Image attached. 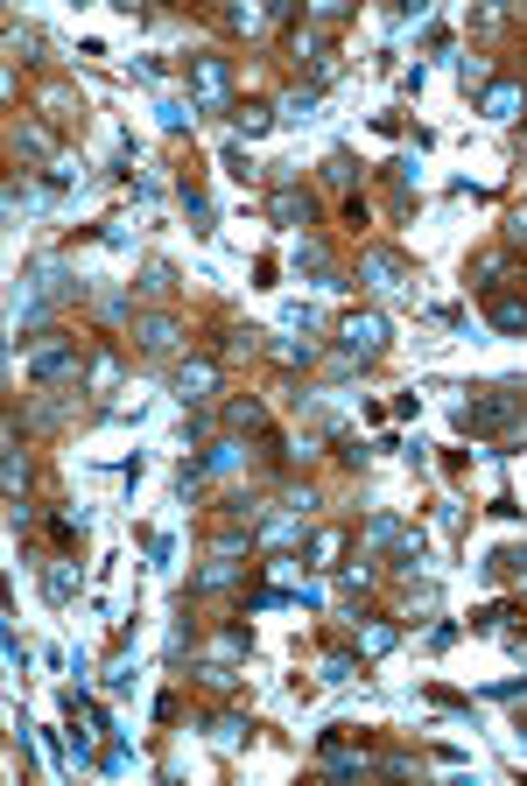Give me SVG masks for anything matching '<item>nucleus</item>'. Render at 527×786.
<instances>
[{"mask_svg": "<svg viewBox=\"0 0 527 786\" xmlns=\"http://www.w3.org/2000/svg\"><path fill=\"white\" fill-rule=\"evenodd\" d=\"M190 92H197V106L232 113V71H225V57H190Z\"/></svg>", "mask_w": 527, "mask_h": 786, "instance_id": "obj_4", "label": "nucleus"}, {"mask_svg": "<svg viewBox=\"0 0 527 786\" xmlns=\"http://www.w3.org/2000/svg\"><path fill=\"white\" fill-rule=\"evenodd\" d=\"M520 415H527V379H506V386H492V393L457 408V429L464 436H506Z\"/></svg>", "mask_w": 527, "mask_h": 786, "instance_id": "obj_1", "label": "nucleus"}, {"mask_svg": "<svg viewBox=\"0 0 527 786\" xmlns=\"http://www.w3.org/2000/svg\"><path fill=\"white\" fill-rule=\"evenodd\" d=\"M359 281H366V288H408V260H401L394 246H366V253H359Z\"/></svg>", "mask_w": 527, "mask_h": 786, "instance_id": "obj_6", "label": "nucleus"}, {"mask_svg": "<svg viewBox=\"0 0 527 786\" xmlns=\"http://www.w3.org/2000/svg\"><path fill=\"white\" fill-rule=\"evenodd\" d=\"M268 127H275V113H268V106H253V99H239V106H232V134H246V141H253V134H268Z\"/></svg>", "mask_w": 527, "mask_h": 786, "instance_id": "obj_17", "label": "nucleus"}, {"mask_svg": "<svg viewBox=\"0 0 527 786\" xmlns=\"http://www.w3.org/2000/svg\"><path fill=\"white\" fill-rule=\"evenodd\" d=\"M176 337H183V323H176L169 309H141V316H134V344H141L148 358H162V351H176Z\"/></svg>", "mask_w": 527, "mask_h": 786, "instance_id": "obj_7", "label": "nucleus"}, {"mask_svg": "<svg viewBox=\"0 0 527 786\" xmlns=\"http://www.w3.org/2000/svg\"><path fill=\"white\" fill-rule=\"evenodd\" d=\"M457 78H464V92H471V85H485L492 71H485V57H457Z\"/></svg>", "mask_w": 527, "mask_h": 786, "instance_id": "obj_28", "label": "nucleus"}, {"mask_svg": "<svg viewBox=\"0 0 527 786\" xmlns=\"http://www.w3.org/2000/svg\"><path fill=\"white\" fill-rule=\"evenodd\" d=\"M499 274H506V253H478V260H471V288H485V295H492V288H499Z\"/></svg>", "mask_w": 527, "mask_h": 786, "instance_id": "obj_22", "label": "nucleus"}, {"mask_svg": "<svg viewBox=\"0 0 527 786\" xmlns=\"http://www.w3.org/2000/svg\"><path fill=\"white\" fill-rule=\"evenodd\" d=\"M310 113H317V92H310V85H303V92H289V99H282V120H310Z\"/></svg>", "mask_w": 527, "mask_h": 786, "instance_id": "obj_26", "label": "nucleus"}, {"mask_svg": "<svg viewBox=\"0 0 527 786\" xmlns=\"http://www.w3.org/2000/svg\"><path fill=\"white\" fill-rule=\"evenodd\" d=\"M43 590H50V597H57V604H71V597H78V569H71V562H64V555H57V562H50V569H43Z\"/></svg>", "mask_w": 527, "mask_h": 786, "instance_id": "obj_18", "label": "nucleus"}, {"mask_svg": "<svg viewBox=\"0 0 527 786\" xmlns=\"http://www.w3.org/2000/svg\"><path fill=\"white\" fill-rule=\"evenodd\" d=\"M338 344H345V358H380L387 351V316L380 309H352V316H338Z\"/></svg>", "mask_w": 527, "mask_h": 786, "instance_id": "obj_3", "label": "nucleus"}, {"mask_svg": "<svg viewBox=\"0 0 527 786\" xmlns=\"http://www.w3.org/2000/svg\"><path fill=\"white\" fill-rule=\"evenodd\" d=\"M520 106H527V85H520V78H499V85H485V113H492V120H513Z\"/></svg>", "mask_w": 527, "mask_h": 786, "instance_id": "obj_12", "label": "nucleus"}, {"mask_svg": "<svg viewBox=\"0 0 527 786\" xmlns=\"http://www.w3.org/2000/svg\"><path fill=\"white\" fill-rule=\"evenodd\" d=\"M352 639H359V653H366V660H380V653H394V625H380V618H366V625H352Z\"/></svg>", "mask_w": 527, "mask_h": 786, "instance_id": "obj_15", "label": "nucleus"}, {"mask_svg": "<svg viewBox=\"0 0 527 786\" xmlns=\"http://www.w3.org/2000/svg\"><path fill=\"white\" fill-rule=\"evenodd\" d=\"M520 751H527V723H520Z\"/></svg>", "mask_w": 527, "mask_h": 786, "instance_id": "obj_37", "label": "nucleus"}, {"mask_svg": "<svg viewBox=\"0 0 527 786\" xmlns=\"http://www.w3.org/2000/svg\"><path fill=\"white\" fill-rule=\"evenodd\" d=\"M296 267H310V274H331V253H324L317 239H303V246H296Z\"/></svg>", "mask_w": 527, "mask_h": 786, "instance_id": "obj_27", "label": "nucleus"}, {"mask_svg": "<svg viewBox=\"0 0 527 786\" xmlns=\"http://www.w3.org/2000/svg\"><path fill=\"white\" fill-rule=\"evenodd\" d=\"M71 120H85V106H78L71 92L50 85V92H43V127H71Z\"/></svg>", "mask_w": 527, "mask_h": 786, "instance_id": "obj_14", "label": "nucleus"}, {"mask_svg": "<svg viewBox=\"0 0 527 786\" xmlns=\"http://www.w3.org/2000/svg\"><path fill=\"white\" fill-rule=\"evenodd\" d=\"M225 29H232V36H268L275 15H268V8H225Z\"/></svg>", "mask_w": 527, "mask_h": 786, "instance_id": "obj_16", "label": "nucleus"}, {"mask_svg": "<svg viewBox=\"0 0 527 786\" xmlns=\"http://www.w3.org/2000/svg\"><path fill=\"white\" fill-rule=\"evenodd\" d=\"M345 527H317L310 534V548H303V569H338V555H345Z\"/></svg>", "mask_w": 527, "mask_h": 786, "instance_id": "obj_10", "label": "nucleus"}, {"mask_svg": "<svg viewBox=\"0 0 527 786\" xmlns=\"http://www.w3.org/2000/svg\"><path fill=\"white\" fill-rule=\"evenodd\" d=\"M15 148H22L29 162H43V155H50V127H36V120H22V127H15Z\"/></svg>", "mask_w": 527, "mask_h": 786, "instance_id": "obj_21", "label": "nucleus"}, {"mask_svg": "<svg viewBox=\"0 0 527 786\" xmlns=\"http://www.w3.org/2000/svg\"><path fill=\"white\" fill-rule=\"evenodd\" d=\"M85 386H92V393H113V386H120V358H113V351H99V358L85 365Z\"/></svg>", "mask_w": 527, "mask_h": 786, "instance_id": "obj_20", "label": "nucleus"}, {"mask_svg": "<svg viewBox=\"0 0 527 786\" xmlns=\"http://www.w3.org/2000/svg\"><path fill=\"white\" fill-rule=\"evenodd\" d=\"M218 358L211 351H197V358H183L176 365V393H183V408H204V401H218Z\"/></svg>", "mask_w": 527, "mask_h": 786, "instance_id": "obj_5", "label": "nucleus"}, {"mask_svg": "<svg viewBox=\"0 0 527 786\" xmlns=\"http://www.w3.org/2000/svg\"><path fill=\"white\" fill-rule=\"evenodd\" d=\"M155 113H162V127H169V134H183V127H190V120H197V113H183V106H176V99H162V106H155Z\"/></svg>", "mask_w": 527, "mask_h": 786, "instance_id": "obj_29", "label": "nucleus"}, {"mask_svg": "<svg viewBox=\"0 0 527 786\" xmlns=\"http://www.w3.org/2000/svg\"><path fill=\"white\" fill-rule=\"evenodd\" d=\"M485 316H492V330L520 337V330H527V295H520V288H492V295H485Z\"/></svg>", "mask_w": 527, "mask_h": 786, "instance_id": "obj_9", "label": "nucleus"}, {"mask_svg": "<svg viewBox=\"0 0 527 786\" xmlns=\"http://www.w3.org/2000/svg\"><path fill=\"white\" fill-rule=\"evenodd\" d=\"M225 169H232V176H239V183H253V176H260V169H253V162H246V148H225Z\"/></svg>", "mask_w": 527, "mask_h": 786, "instance_id": "obj_33", "label": "nucleus"}, {"mask_svg": "<svg viewBox=\"0 0 527 786\" xmlns=\"http://www.w3.org/2000/svg\"><path fill=\"white\" fill-rule=\"evenodd\" d=\"M401 534H408V527H401L394 513H373V520H366V555H380V548L394 555V548H401Z\"/></svg>", "mask_w": 527, "mask_h": 786, "instance_id": "obj_13", "label": "nucleus"}, {"mask_svg": "<svg viewBox=\"0 0 527 786\" xmlns=\"http://www.w3.org/2000/svg\"><path fill=\"white\" fill-rule=\"evenodd\" d=\"M506 246H527V204L506 211Z\"/></svg>", "mask_w": 527, "mask_h": 786, "instance_id": "obj_31", "label": "nucleus"}, {"mask_svg": "<svg viewBox=\"0 0 527 786\" xmlns=\"http://www.w3.org/2000/svg\"><path fill=\"white\" fill-rule=\"evenodd\" d=\"M183 204H190V218H197V232H211V204H204V190H183Z\"/></svg>", "mask_w": 527, "mask_h": 786, "instance_id": "obj_34", "label": "nucleus"}, {"mask_svg": "<svg viewBox=\"0 0 527 786\" xmlns=\"http://www.w3.org/2000/svg\"><path fill=\"white\" fill-rule=\"evenodd\" d=\"M85 372V358H78V337H64V330H43L36 344H29V379L36 386H64V379H78Z\"/></svg>", "mask_w": 527, "mask_h": 786, "instance_id": "obj_2", "label": "nucleus"}, {"mask_svg": "<svg viewBox=\"0 0 527 786\" xmlns=\"http://www.w3.org/2000/svg\"><path fill=\"white\" fill-rule=\"evenodd\" d=\"M225 583H232V562H225V555H218V562H211V569H197V583H190V590H197V597H204V590H225Z\"/></svg>", "mask_w": 527, "mask_h": 786, "instance_id": "obj_24", "label": "nucleus"}, {"mask_svg": "<svg viewBox=\"0 0 527 786\" xmlns=\"http://www.w3.org/2000/svg\"><path fill=\"white\" fill-rule=\"evenodd\" d=\"M268 218H275V225H289V232H303V225H317V204H310V190H296V183H289V190H275V197H268Z\"/></svg>", "mask_w": 527, "mask_h": 786, "instance_id": "obj_8", "label": "nucleus"}, {"mask_svg": "<svg viewBox=\"0 0 527 786\" xmlns=\"http://www.w3.org/2000/svg\"><path fill=\"white\" fill-rule=\"evenodd\" d=\"M317 176H324V183H331V190H352V176H359V162H352V155H345V148H331V155H324V169H317Z\"/></svg>", "mask_w": 527, "mask_h": 786, "instance_id": "obj_19", "label": "nucleus"}, {"mask_svg": "<svg viewBox=\"0 0 527 786\" xmlns=\"http://www.w3.org/2000/svg\"><path fill=\"white\" fill-rule=\"evenodd\" d=\"M239 737H246L239 716H218V723H211V744H218V751H239Z\"/></svg>", "mask_w": 527, "mask_h": 786, "instance_id": "obj_25", "label": "nucleus"}, {"mask_svg": "<svg viewBox=\"0 0 527 786\" xmlns=\"http://www.w3.org/2000/svg\"><path fill=\"white\" fill-rule=\"evenodd\" d=\"M317 674H324V681H352V653H324Z\"/></svg>", "mask_w": 527, "mask_h": 786, "instance_id": "obj_30", "label": "nucleus"}, {"mask_svg": "<svg viewBox=\"0 0 527 786\" xmlns=\"http://www.w3.org/2000/svg\"><path fill=\"white\" fill-rule=\"evenodd\" d=\"M513 155H520V162H527V127H513Z\"/></svg>", "mask_w": 527, "mask_h": 786, "instance_id": "obj_36", "label": "nucleus"}, {"mask_svg": "<svg viewBox=\"0 0 527 786\" xmlns=\"http://www.w3.org/2000/svg\"><path fill=\"white\" fill-rule=\"evenodd\" d=\"M225 429H232V436H260V443H268V408H260L253 393H246V401H225Z\"/></svg>", "mask_w": 527, "mask_h": 786, "instance_id": "obj_11", "label": "nucleus"}, {"mask_svg": "<svg viewBox=\"0 0 527 786\" xmlns=\"http://www.w3.org/2000/svg\"><path fill=\"white\" fill-rule=\"evenodd\" d=\"M8 50H15V57H36V50H43V36H36V29H15V36H8Z\"/></svg>", "mask_w": 527, "mask_h": 786, "instance_id": "obj_32", "label": "nucleus"}, {"mask_svg": "<svg viewBox=\"0 0 527 786\" xmlns=\"http://www.w3.org/2000/svg\"><path fill=\"white\" fill-rule=\"evenodd\" d=\"M275 358H282V365H310V358H317V344H275Z\"/></svg>", "mask_w": 527, "mask_h": 786, "instance_id": "obj_35", "label": "nucleus"}, {"mask_svg": "<svg viewBox=\"0 0 527 786\" xmlns=\"http://www.w3.org/2000/svg\"><path fill=\"white\" fill-rule=\"evenodd\" d=\"M141 295H176V267L169 260H148L141 267Z\"/></svg>", "mask_w": 527, "mask_h": 786, "instance_id": "obj_23", "label": "nucleus"}]
</instances>
